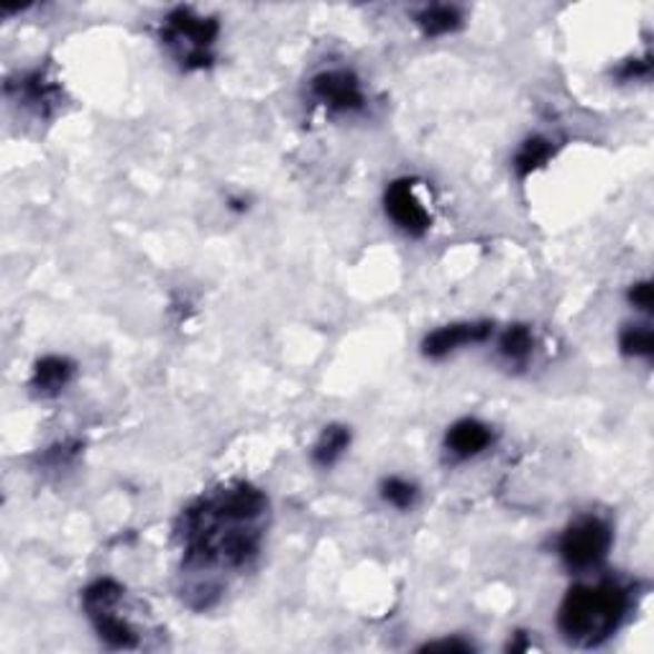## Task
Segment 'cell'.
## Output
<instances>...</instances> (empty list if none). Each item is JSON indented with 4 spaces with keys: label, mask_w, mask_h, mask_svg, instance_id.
<instances>
[{
    "label": "cell",
    "mask_w": 654,
    "mask_h": 654,
    "mask_svg": "<svg viewBox=\"0 0 654 654\" xmlns=\"http://www.w3.org/2000/svg\"><path fill=\"white\" fill-rule=\"evenodd\" d=\"M266 516L269 496L246 480L200 496L177 522L182 567L195 578L212 575V585L220 593L218 575L244 571L261 553Z\"/></svg>",
    "instance_id": "1"
},
{
    "label": "cell",
    "mask_w": 654,
    "mask_h": 654,
    "mask_svg": "<svg viewBox=\"0 0 654 654\" xmlns=\"http://www.w3.org/2000/svg\"><path fill=\"white\" fill-rule=\"evenodd\" d=\"M630 608L632 593L618 581L578 583L557 608V630L573 647H598L622 630Z\"/></svg>",
    "instance_id": "2"
},
{
    "label": "cell",
    "mask_w": 654,
    "mask_h": 654,
    "mask_svg": "<svg viewBox=\"0 0 654 654\" xmlns=\"http://www.w3.org/2000/svg\"><path fill=\"white\" fill-rule=\"evenodd\" d=\"M218 33L220 26L215 19L195 13L192 8H175L161 23V44L182 70L195 72L212 65Z\"/></svg>",
    "instance_id": "3"
},
{
    "label": "cell",
    "mask_w": 654,
    "mask_h": 654,
    "mask_svg": "<svg viewBox=\"0 0 654 654\" xmlns=\"http://www.w3.org/2000/svg\"><path fill=\"white\" fill-rule=\"evenodd\" d=\"M126 588L113 578H98L82 591V608L90 618L95 634L113 650H136L139 634L126 616H120V601Z\"/></svg>",
    "instance_id": "4"
},
{
    "label": "cell",
    "mask_w": 654,
    "mask_h": 654,
    "mask_svg": "<svg viewBox=\"0 0 654 654\" xmlns=\"http://www.w3.org/2000/svg\"><path fill=\"white\" fill-rule=\"evenodd\" d=\"M611 545H614L611 524L601 516L588 514L567 524L561 539H557V555H561L567 571L585 575L604 565Z\"/></svg>",
    "instance_id": "5"
},
{
    "label": "cell",
    "mask_w": 654,
    "mask_h": 654,
    "mask_svg": "<svg viewBox=\"0 0 654 654\" xmlns=\"http://www.w3.org/2000/svg\"><path fill=\"white\" fill-rule=\"evenodd\" d=\"M309 95L327 113L350 116L366 108V92L358 75L350 70H323L309 80Z\"/></svg>",
    "instance_id": "6"
},
{
    "label": "cell",
    "mask_w": 654,
    "mask_h": 654,
    "mask_svg": "<svg viewBox=\"0 0 654 654\" xmlns=\"http://www.w3.org/2000/svg\"><path fill=\"white\" fill-rule=\"evenodd\" d=\"M384 210L394 226H397L404 236L422 238L433 228V215L425 208L422 197L417 195L415 179L399 177L392 179L384 189Z\"/></svg>",
    "instance_id": "7"
},
{
    "label": "cell",
    "mask_w": 654,
    "mask_h": 654,
    "mask_svg": "<svg viewBox=\"0 0 654 654\" xmlns=\"http://www.w3.org/2000/svg\"><path fill=\"white\" fill-rule=\"evenodd\" d=\"M494 335V325L486 320H468V323H450L427 333L422 340V356L429 360H443L460 348L480 346Z\"/></svg>",
    "instance_id": "8"
},
{
    "label": "cell",
    "mask_w": 654,
    "mask_h": 654,
    "mask_svg": "<svg viewBox=\"0 0 654 654\" xmlns=\"http://www.w3.org/2000/svg\"><path fill=\"white\" fill-rule=\"evenodd\" d=\"M494 445V427L476 417L453 422L445 433V453L455 460H470L484 455Z\"/></svg>",
    "instance_id": "9"
},
{
    "label": "cell",
    "mask_w": 654,
    "mask_h": 654,
    "mask_svg": "<svg viewBox=\"0 0 654 654\" xmlns=\"http://www.w3.org/2000/svg\"><path fill=\"white\" fill-rule=\"evenodd\" d=\"M8 95H13L16 102L33 110L37 116H47L59 102V88L41 70L26 72L16 82H8Z\"/></svg>",
    "instance_id": "10"
},
{
    "label": "cell",
    "mask_w": 654,
    "mask_h": 654,
    "mask_svg": "<svg viewBox=\"0 0 654 654\" xmlns=\"http://www.w3.org/2000/svg\"><path fill=\"white\" fill-rule=\"evenodd\" d=\"M75 364L67 356H44L31 374V392L39 399H57L75 378Z\"/></svg>",
    "instance_id": "11"
},
{
    "label": "cell",
    "mask_w": 654,
    "mask_h": 654,
    "mask_svg": "<svg viewBox=\"0 0 654 654\" xmlns=\"http://www.w3.org/2000/svg\"><path fill=\"white\" fill-rule=\"evenodd\" d=\"M415 23L419 26V31L425 33L427 39L450 37V33L463 29V11L458 6H447V3L425 6L415 13Z\"/></svg>",
    "instance_id": "12"
},
{
    "label": "cell",
    "mask_w": 654,
    "mask_h": 654,
    "mask_svg": "<svg viewBox=\"0 0 654 654\" xmlns=\"http://www.w3.org/2000/svg\"><path fill=\"white\" fill-rule=\"evenodd\" d=\"M498 356L514 368H527L535 356V333L529 325H509L498 338Z\"/></svg>",
    "instance_id": "13"
},
{
    "label": "cell",
    "mask_w": 654,
    "mask_h": 654,
    "mask_svg": "<svg viewBox=\"0 0 654 654\" xmlns=\"http://www.w3.org/2000/svg\"><path fill=\"white\" fill-rule=\"evenodd\" d=\"M353 443V433L346 425H327L320 437H317L313 445V463L317 468H333L343 455L348 453V447Z\"/></svg>",
    "instance_id": "14"
},
{
    "label": "cell",
    "mask_w": 654,
    "mask_h": 654,
    "mask_svg": "<svg viewBox=\"0 0 654 654\" xmlns=\"http://www.w3.org/2000/svg\"><path fill=\"white\" fill-rule=\"evenodd\" d=\"M553 157H555V141H549L547 136H529V139L516 149L512 167L516 171V177L527 179L529 175H535L537 169L545 167Z\"/></svg>",
    "instance_id": "15"
},
{
    "label": "cell",
    "mask_w": 654,
    "mask_h": 654,
    "mask_svg": "<svg viewBox=\"0 0 654 654\" xmlns=\"http://www.w3.org/2000/svg\"><path fill=\"white\" fill-rule=\"evenodd\" d=\"M618 348H622L624 356H630V358L652 360V356H654L652 325L650 323L626 325L624 330L618 333Z\"/></svg>",
    "instance_id": "16"
},
{
    "label": "cell",
    "mask_w": 654,
    "mask_h": 654,
    "mask_svg": "<svg viewBox=\"0 0 654 654\" xmlns=\"http://www.w3.org/2000/svg\"><path fill=\"white\" fill-rule=\"evenodd\" d=\"M378 490H382L384 502L389 504L392 509H399V512H412L419 502V488L415 480L402 478V476L384 478Z\"/></svg>",
    "instance_id": "17"
},
{
    "label": "cell",
    "mask_w": 654,
    "mask_h": 654,
    "mask_svg": "<svg viewBox=\"0 0 654 654\" xmlns=\"http://www.w3.org/2000/svg\"><path fill=\"white\" fill-rule=\"evenodd\" d=\"M630 305L634 309H640V313H652V303H654V295H652V281H636L630 287Z\"/></svg>",
    "instance_id": "18"
},
{
    "label": "cell",
    "mask_w": 654,
    "mask_h": 654,
    "mask_svg": "<svg viewBox=\"0 0 654 654\" xmlns=\"http://www.w3.org/2000/svg\"><path fill=\"white\" fill-rule=\"evenodd\" d=\"M618 77H622V80H626V82L647 80V77H650V57L630 59V62H626L622 70H618Z\"/></svg>",
    "instance_id": "19"
},
{
    "label": "cell",
    "mask_w": 654,
    "mask_h": 654,
    "mask_svg": "<svg viewBox=\"0 0 654 654\" xmlns=\"http://www.w3.org/2000/svg\"><path fill=\"white\" fill-rule=\"evenodd\" d=\"M422 650H445V652H473V642L466 640H458V636H453V640H440V642H427Z\"/></svg>",
    "instance_id": "20"
}]
</instances>
